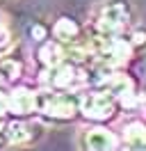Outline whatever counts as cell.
Here are the masks:
<instances>
[{
    "mask_svg": "<svg viewBox=\"0 0 146 151\" xmlns=\"http://www.w3.org/2000/svg\"><path fill=\"white\" fill-rule=\"evenodd\" d=\"M39 110L46 117H53V119H73L78 105L66 94H48L46 99L39 101Z\"/></svg>",
    "mask_w": 146,
    "mask_h": 151,
    "instance_id": "1",
    "label": "cell"
},
{
    "mask_svg": "<svg viewBox=\"0 0 146 151\" xmlns=\"http://www.w3.org/2000/svg\"><path fill=\"white\" fill-rule=\"evenodd\" d=\"M126 19H128V7L123 5V0H112L100 12L98 28L103 32H117L126 25Z\"/></svg>",
    "mask_w": 146,
    "mask_h": 151,
    "instance_id": "2",
    "label": "cell"
},
{
    "mask_svg": "<svg viewBox=\"0 0 146 151\" xmlns=\"http://www.w3.org/2000/svg\"><path fill=\"white\" fill-rule=\"evenodd\" d=\"M80 144L84 151H112L114 149V135L105 128H89L82 133Z\"/></svg>",
    "mask_w": 146,
    "mask_h": 151,
    "instance_id": "3",
    "label": "cell"
},
{
    "mask_svg": "<svg viewBox=\"0 0 146 151\" xmlns=\"http://www.w3.org/2000/svg\"><path fill=\"white\" fill-rule=\"evenodd\" d=\"M36 108H39V99H36V94L27 92V89H16L7 96V110L14 114L25 117V114H32Z\"/></svg>",
    "mask_w": 146,
    "mask_h": 151,
    "instance_id": "4",
    "label": "cell"
},
{
    "mask_svg": "<svg viewBox=\"0 0 146 151\" xmlns=\"http://www.w3.org/2000/svg\"><path fill=\"white\" fill-rule=\"evenodd\" d=\"M82 110L91 119H107V117L114 114V101L107 94H91L82 103Z\"/></svg>",
    "mask_w": 146,
    "mask_h": 151,
    "instance_id": "5",
    "label": "cell"
},
{
    "mask_svg": "<svg viewBox=\"0 0 146 151\" xmlns=\"http://www.w3.org/2000/svg\"><path fill=\"white\" fill-rule=\"evenodd\" d=\"M34 126L32 124H23V122H16L7 126V142L9 144H18V147H23V144H30V142L34 140Z\"/></svg>",
    "mask_w": 146,
    "mask_h": 151,
    "instance_id": "6",
    "label": "cell"
},
{
    "mask_svg": "<svg viewBox=\"0 0 146 151\" xmlns=\"http://www.w3.org/2000/svg\"><path fill=\"white\" fill-rule=\"evenodd\" d=\"M78 25H75V21L71 19H59L57 23L53 25V37L59 41V44H71V41H75L78 39Z\"/></svg>",
    "mask_w": 146,
    "mask_h": 151,
    "instance_id": "7",
    "label": "cell"
},
{
    "mask_svg": "<svg viewBox=\"0 0 146 151\" xmlns=\"http://www.w3.org/2000/svg\"><path fill=\"white\" fill-rule=\"evenodd\" d=\"M39 57H41V62L48 66H57L62 64V57H64V50L57 44H44L41 50H39Z\"/></svg>",
    "mask_w": 146,
    "mask_h": 151,
    "instance_id": "8",
    "label": "cell"
},
{
    "mask_svg": "<svg viewBox=\"0 0 146 151\" xmlns=\"http://www.w3.org/2000/svg\"><path fill=\"white\" fill-rule=\"evenodd\" d=\"M0 73H2V78H7V80L18 78V73H21V64L14 62V60H5V62H0Z\"/></svg>",
    "mask_w": 146,
    "mask_h": 151,
    "instance_id": "9",
    "label": "cell"
},
{
    "mask_svg": "<svg viewBox=\"0 0 146 151\" xmlns=\"http://www.w3.org/2000/svg\"><path fill=\"white\" fill-rule=\"evenodd\" d=\"M46 35H48V30H46L41 23H36V25H32V28H30V37L34 39V41H44Z\"/></svg>",
    "mask_w": 146,
    "mask_h": 151,
    "instance_id": "10",
    "label": "cell"
}]
</instances>
